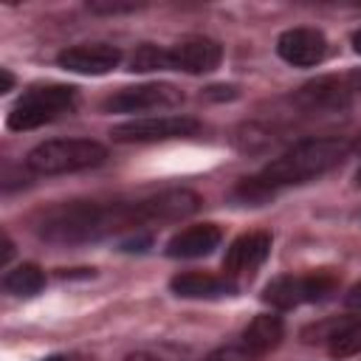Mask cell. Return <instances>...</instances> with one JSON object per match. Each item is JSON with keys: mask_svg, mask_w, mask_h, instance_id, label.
Listing matches in <instances>:
<instances>
[{"mask_svg": "<svg viewBox=\"0 0 361 361\" xmlns=\"http://www.w3.org/2000/svg\"><path fill=\"white\" fill-rule=\"evenodd\" d=\"M3 288L14 296H34L45 288V274L39 265L34 262H23L17 268H11L6 276H3Z\"/></svg>", "mask_w": 361, "mask_h": 361, "instance_id": "obj_18", "label": "cell"}, {"mask_svg": "<svg viewBox=\"0 0 361 361\" xmlns=\"http://www.w3.org/2000/svg\"><path fill=\"white\" fill-rule=\"evenodd\" d=\"M87 8L96 14H127V11H138L141 6L138 3H99V0H93V3H87Z\"/></svg>", "mask_w": 361, "mask_h": 361, "instance_id": "obj_21", "label": "cell"}, {"mask_svg": "<svg viewBox=\"0 0 361 361\" xmlns=\"http://www.w3.org/2000/svg\"><path fill=\"white\" fill-rule=\"evenodd\" d=\"M282 338H285V322H282L279 316H274V313H259V316H254V319L245 324L243 336H240V341H243L257 358H262L265 353L276 350Z\"/></svg>", "mask_w": 361, "mask_h": 361, "instance_id": "obj_15", "label": "cell"}, {"mask_svg": "<svg viewBox=\"0 0 361 361\" xmlns=\"http://www.w3.org/2000/svg\"><path fill=\"white\" fill-rule=\"evenodd\" d=\"M350 152V141L344 138H302L293 147H288L282 155L268 161L262 172L257 175L271 192L282 186L307 183L333 166H338Z\"/></svg>", "mask_w": 361, "mask_h": 361, "instance_id": "obj_2", "label": "cell"}, {"mask_svg": "<svg viewBox=\"0 0 361 361\" xmlns=\"http://www.w3.org/2000/svg\"><path fill=\"white\" fill-rule=\"evenodd\" d=\"M107 149L90 138H54L37 144L25 155V166L34 175H65L104 164Z\"/></svg>", "mask_w": 361, "mask_h": 361, "instance_id": "obj_3", "label": "cell"}, {"mask_svg": "<svg viewBox=\"0 0 361 361\" xmlns=\"http://www.w3.org/2000/svg\"><path fill=\"white\" fill-rule=\"evenodd\" d=\"M353 51H355V54H361V28L353 34Z\"/></svg>", "mask_w": 361, "mask_h": 361, "instance_id": "obj_28", "label": "cell"}, {"mask_svg": "<svg viewBox=\"0 0 361 361\" xmlns=\"http://www.w3.org/2000/svg\"><path fill=\"white\" fill-rule=\"evenodd\" d=\"M124 361H161L155 353H147V350H138V353H130Z\"/></svg>", "mask_w": 361, "mask_h": 361, "instance_id": "obj_26", "label": "cell"}, {"mask_svg": "<svg viewBox=\"0 0 361 361\" xmlns=\"http://www.w3.org/2000/svg\"><path fill=\"white\" fill-rule=\"evenodd\" d=\"M76 107V87L71 85H37L25 90L17 104L8 110V130H37L42 124L56 121L59 116L71 113Z\"/></svg>", "mask_w": 361, "mask_h": 361, "instance_id": "obj_4", "label": "cell"}, {"mask_svg": "<svg viewBox=\"0 0 361 361\" xmlns=\"http://www.w3.org/2000/svg\"><path fill=\"white\" fill-rule=\"evenodd\" d=\"M347 85H350V90H361V71H353L350 79H347Z\"/></svg>", "mask_w": 361, "mask_h": 361, "instance_id": "obj_27", "label": "cell"}, {"mask_svg": "<svg viewBox=\"0 0 361 361\" xmlns=\"http://www.w3.org/2000/svg\"><path fill=\"white\" fill-rule=\"evenodd\" d=\"M319 341L327 344V353L333 358H350L361 353V319H341L330 322L324 327H316Z\"/></svg>", "mask_w": 361, "mask_h": 361, "instance_id": "obj_16", "label": "cell"}, {"mask_svg": "<svg viewBox=\"0 0 361 361\" xmlns=\"http://www.w3.org/2000/svg\"><path fill=\"white\" fill-rule=\"evenodd\" d=\"M56 62L73 73L102 76V73H110L121 62V51L116 45H107V42H82V45L65 48L56 56Z\"/></svg>", "mask_w": 361, "mask_h": 361, "instance_id": "obj_11", "label": "cell"}, {"mask_svg": "<svg viewBox=\"0 0 361 361\" xmlns=\"http://www.w3.org/2000/svg\"><path fill=\"white\" fill-rule=\"evenodd\" d=\"M197 127L200 124L192 116H147L116 124L110 135L118 144H155V141L189 138L197 133Z\"/></svg>", "mask_w": 361, "mask_h": 361, "instance_id": "obj_6", "label": "cell"}, {"mask_svg": "<svg viewBox=\"0 0 361 361\" xmlns=\"http://www.w3.org/2000/svg\"><path fill=\"white\" fill-rule=\"evenodd\" d=\"M220 240H223V231L214 223L186 226L166 243V257H172V259H197V257L212 254L220 245Z\"/></svg>", "mask_w": 361, "mask_h": 361, "instance_id": "obj_13", "label": "cell"}, {"mask_svg": "<svg viewBox=\"0 0 361 361\" xmlns=\"http://www.w3.org/2000/svg\"><path fill=\"white\" fill-rule=\"evenodd\" d=\"M223 62V45L209 37H186L169 48V71L209 73Z\"/></svg>", "mask_w": 361, "mask_h": 361, "instance_id": "obj_10", "label": "cell"}, {"mask_svg": "<svg viewBox=\"0 0 361 361\" xmlns=\"http://www.w3.org/2000/svg\"><path fill=\"white\" fill-rule=\"evenodd\" d=\"M130 71L138 73H149V71H169V48H158V45H138L130 56Z\"/></svg>", "mask_w": 361, "mask_h": 361, "instance_id": "obj_19", "label": "cell"}, {"mask_svg": "<svg viewBox=\"0 0 361 361\" xmlns=\"http://www.w3.org/2000/svg\"><path fill=\"white\" fill-rule=\"evenodd\" d=\"M344 305H347L350 310L361 313V282H358V285H353V288L347 290V296H344Z\"/></svg>", "mask_w": 361, "mask_h": 361, "instance_id": "obj_22", "label": "cell"}, {"mask_svg": "<svg viewBox=\"0 0 361 361\" xmlns=\"http://www.w3.org/2000/svg\"><path fill=\"white\" fill-rule=\"evenodd\" d=\"M11 254H14V243H11V237L3 231V254H0V265H6V262L11 259Z\"/></svg>", "mask_w": 361, "mask_h": 361, "instance_id": "obj_24", "label": "cell"}, {"mask_svg": "<svg viewBox=\"0 0 361 361\" xmlns=\"http://www.w3.org/2000/svg\"><path fill=\"white\" fill-rule=\"evenodd\" d=\"M183 102V93L166 82H147L135 87H121L104 99L107 113H147V110H172Z\"/></svg>", "mask_w": 361, "mask_h": 361, "instance_id": "obj_7", "label": "cell"}, {"mask_svg": "<svg viewBox=\"0 0 361 361\" xmlns=\"http://www.w3.org/2000/svg\"><path fill=\"white\" fill-rule=\"evenodd\" d=\"M271 254V234L268 231H248L237 237L226 257H223V276L228 279H251L254 271L268 259Z\"/></svg>", "mask_w": 361, "mask_h": 361, "instance_id": "obj_8", "label": "cell"}, {"mask_svg": "<svg viewBox=\"0 0 361 361\" xmlns=\"http://www.w3.org/2000/svg\"><path fill=\"white\" fill-rule=\"evenodd\" d=\"M39 361H73L71 355H48V358H39Z\"/></svg>", "mask_w": 361, "mask_h": 361, "instance_id": "obj_29", "label": "cell"}, {"mask_svg": "<svg viewBox=\"0 0 361 361\" xmlns=\"http://www.w3.org/2000/svg\"><path fill=\"white\" fill-rule=\"evenodd\" d=\"M206 361H257V355L243 341H237V344H223V347L212 350L206 355Z\"/></svg>", "mask_w": 361, "mask_h": 361, "instance_id": "obj_20", "label": "cell"}, {"mask_svg": "<svg viewBox=\"0 0 361 361\" xmlns=\"http://www.w3.org/2000/svg\"><path fill=\"white\" fill-rule=\"evenodd\" d=\"M172 293L180 299H220V296H231L237 293V282L228 276H214V274H203V271H186L172 276L169 282Z\"/></svg>", "mask_w": 361, "mask_h": 361, "instance_id": "obj_14", "label": "cell"}, {"mask_svg": "<svg viewBox=\"0 0 361 361\" xmlns=\"http://www.w3.org/2000/svg\"><path fill=\"white\" fill-rule=\"evenodd\" d=\"M209 96H214V99H234L237 96V87H209Z\"/></svg>", "mask_w": 361, "mask_h": 361, "instance_id": "obj_23", "label": "cell"}, {"mask_svg": "<svg viewBox=\"0 0 361 361\" xmlns=\"http://www.w3.org/2000/svg\"><path fill=\"white\" fill-rule=\"evenodd\" d=\"M0 79H3L0 93H8V90L14 87V76H11V71H8V68H0Z\"/></svg>", "mask_w": 361, "mask_h": 361, "instance_id": "obj_25", "label": "cell"}, {"mask_svg": "<svg viewBox=\"0 0 361 361\" xmlns=\"http://www.w3.org/2000/svg\"><path fill=\"white\" fill-rule=\"evenodd\" d=\"M141 203V217H144V226L147 223H172V220H180V217H189L200 209V197L189 189H166V192H158V195H149Z\"/></svg>", "mask_w": 361, "mask_h": 361, "instance_id": "obj_12", "label": "cell"}, {"mask_svg": "<svg viewBox=\"0 0 361 361\" xmlns=\"http://www.w3.org/2000/svg\"><path fill=\"white\" fill-rule=\"evenodd\" d=\"M124 228H135V231L144 228L138 200L104 203V206L93 200H71V203H59L42 212L37 223L39 237H45L48 243H62V245L93 243L99 237H107Z\"/></svg>", "mask_w": 361, "mask_h": 361, "instance_id": "obj_1", "label": "cell"}, {"mask_svg": "<svg viewBox=\"0 0 361 361\" xmlns=\"http://www.w3.org/2000/svg\"><path fill=\"white\" fill-rule=\"evenodd\" d=\"M355 186H361V166L355 169Z\"/></svg>", "mask_w": 361, "mask_h": 361, "instance_id": "obj_30", "label": "cell"}, {"mask_svg": "<svg viewBox=\"0 0 361 361\" xmlns=\"http://www.w3.org/2000/svg\"><path fill=\"white\" fill-rule=\"evenodd\" d=\"M276 54L293 68H313L327 56V37L319 28H288L276 39Z\"/></svg>", "mask_w": 361, "mask_h": 361, "instance_id": "obj_9", "label": "cell"}, {"mask_svg": "<svg viewBox=\"0 0 361 361\" xmlns=\"http://www.w3.org/2000/svg\"><path fill=\"white\" fill-rule=\"evenodd\" d=\"M336 288H338V279L330 271H316V274H302V276L285 274L265 285L262 302H268L276 310H290V307H299L307 302H322Z\"/></svg>", "mask_w": 361, "mask_h": 361, "instance_id": "obj_5", "label": "cell"}, {"mask_svg": "<svg viewBox=\"0 0 361 361\" xmlns=\"http://www.w3.org/2000/svg\"><path fill=\"white\" fill-rule=\"evenodd\" d=\"M347 90L350 87H344V82L338 79H319L302 87L299 102L307 110H338L347 104Z\"/></svg>", "mask_w": 361, "mask_h": 361, "instance_id": "obj_17", "label": "cell"}]
</instances>
